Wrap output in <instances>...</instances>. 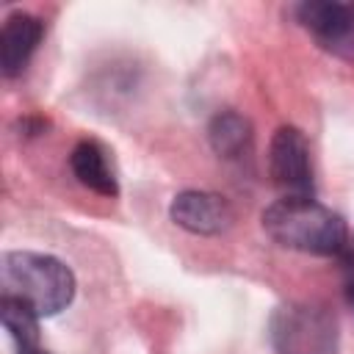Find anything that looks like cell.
<instances>
[{"label": "cell", "mask_w": 354, "mask_h": 354, "mask_svg": "<svg viewBox=\"0 0 354 354\" xmlns=\"http://www.w3.org/2000/svg\"><path fill=\"white\" fill-rule=\"evenodd\" d=\"M263 230L271 241L285 249H296L304 254H343L348 246V227L346 221L324 207L321 202L310 199H277L263 210Z\"/></svg>", "instance_id": "1"}, {"label": "cell", "mask_w": 354, "mask_h": 354, "mask_svg": "<svg viewBox=\"0 0 354 354\" xmlns=\"http://www.w3.org/2000/svg\"><path fill=\"white\" fill-rule=\"evenodd\" d=\"M3 296L28 304L39 318L61 313L75 296V274L66 263L41 252H6L0 260Z\"/></svg>", "instance_id": "2"}, {"label": "cell", "mask_w": 354, "mask_h": 354, "mask_svg": "<svg viewBox=\"0 0 354 354\" xmlns=\"http://www.w3.org/2000/svg\"><path fill=\"white\" fill-rule=\"evenodd\" d=\"M337 337V318L324 304H285L271 318V346L277 354H335Z\"/></svg>", "instance_id": "3"}, {"label": "cell", "mask_w": 354, "mask_h": 354, "mask_svg": "<svg viewBox=\"0 0 354 354\" xmlns=\"http://www.w3.org/2000/svg\"><path fill=\"white\" fill-rule=\"evenodd\" d=\"M268 171L274 185L288 199H310L313 196V166L310 147L301 130L285 124L274 133L268 147Z\"/></svg>", "instance_id": "4"}, {"label": "cell", "mask_w": 354, "mask_h": 354, "mask_svg": "<svg viewBox=\"0 0 354 354\" xmlns=\"http://www.w3.org/2000/svg\"><path fill=\"white\" fill-rule=\"evenodd\" d=\"M296 19L321 41V47L343 58H354V3H301L296 8Z\"/></svg>", "instance_id": "5"}, {"label": "cell", "mask_w": 354, "mask_h": 354, "mask_svg": "<svg viewBox=\"0 0 354 354\" xmlns=\"http://www.w3.org/2000/svg\"><path fill=\"white\" fill-rule=\"evenodd\" d=\"M169 216L177 227L194 235H221L235 221L232 205L221 194L210 191H180L171 199Z\"/></svg>", "instance_id": "6"}, {"label": "cell", "mask_w": 354, "mask_h": 354, "mask_svg": "<svg viewBox=\"0 0 354 354\" xmlns=\"http://www.w3.org/2000/svg\"><path fill=\"white\" fill-rule=\"evenodd\" d=\"M41 36H44V25L33 14H11L6 19L0 33V66L6 77L22 75Z\"/></svg>", "instance_id": "7"}, {"label": "cell", "mask_w": 354, "mask_h": 354, "mask_svg": "<svg viewBox=\"0 0 354 354\" xmlns=\"http://www.w3.org/2000/svg\"><path fill=\"white\" fill-rule=\"evenodd\" d=\"M69 166H72L75 177L88 191H94L100 196H116L119 194L116 177H113L108 158H105V149L97 141H80L69 155Z\"/></svg>", "instance_id": "8"}, {"label": "cell", "mask_w": 354, "mask_h": 354, "mask_svg": "<svg viewBox=\"0 0 354 354\" xmlns=\"http://www.w3.org/2000/svg\"><path fill=\"white\" fill-rule=\"evenodd\" d=\"M207 138L218 158L238 160L252 149V124L235 111H221L210 119Z\"/></svg>", "instance_id": "9"}, {"label": "cell", "mask_w": 354, "mask_h": 354, "mask_svg": "<svg viewBox=\"0 0 354 354\" xmlns=\"http://www.w3.org/2000/svg\"><path fill=\"white\" fill-rule=\"evenodd\" d=\"M0 318H3V326L11 335L17 348L39 346V315L28 304L3 296L0 299Z\"/></svg>", "instance_id": "10"}, {"label": "cell", "mask_w": 354, "mask_h": 354, "mask_svg": "<svg viewBox=\"0 0 354 354\" xmlns=\"http://www.w3.org/2000/svg\"><path fill=\"white\" fill-rule=\"evenodd\" d=\"M17 354H50V351L41 348V343H39V346H30V348H17Z\"/></svg>", "instance_id": "11"}, {"label": "cell", "mask_w": 354, "mask_h": 354, "mask_svg": "<svg viewBox=\"0 0 354 354\" xmlns=\"http://www.w3.org/2000/svg\"><path fill=\"white\" fill-rule=\"evenodd\" d=\"M346 301H348V304L354 307V279H351V282L346 285Z\"/></svg>", "instance_id": "12"}]
</instances>
